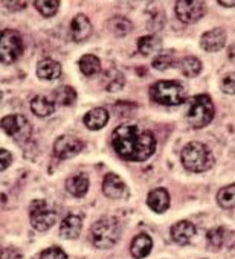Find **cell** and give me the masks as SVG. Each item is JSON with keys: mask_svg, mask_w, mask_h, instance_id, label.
Masks as SVG:
<instances>
[{"mask_svg": "<svg viewBox=\"0 0 235 259\" xmlns=\"http://www.w3.org/2000/svg\"><path fill=\"white\" fill-rule=\"evenodd\" d=\"M162 48V40L156 35H144L138 40V49L142 55H150Z\"/></svg>", "mask_w": 235, "mask_h": 259, "instance_id": "obj_24", "label": "cell"}, {"mask_svg": "<svg viewBox=\"0 0 235 259\" xmlns=\"http://www.w3.org/2000/svg\"><path fill=\"white\" fill-rule=\"evenodd\" d=\"M113 148L123 159L130 162H144L156 151L153 133L142 132L136 125H121L113 132Z\"/></svg>", "mask_w": 235, "mask_h": 259, "instance_id": "obj_1", "label": "cell"}, {"mask_svg": "<svg viewBox=\"0 0 235 259\" xmlns=\"http://www.w3.org/2000/svg\"><path fill=\"white\" fill-rule=\"evenodd\" d=\"M70 35L72 40L76 43H81L92 35V23L84 14H78L73 17L70 23Z\"/></svg>", "mask_w": 235, "mask_h": 259, "instance_id": "obj_13", "label": "cell"}, {"mask_svg": "<svg viewBox=\"0 0 235 259\" xmlns=\"http://www.w3.org/2000/svg\"><path fill=\"white\" fill-rule=\"evenodd\" d=\"M40 259H67V254L58 247H51L42 251Z\"/></svg>", "mask_w": 235, "mask_h": 259, "instance_id": "obj_33", "label": "cell"}, {"mask_svg": "<svg viewBox=\"0 0 235 259\" xmlns=\"http://www.w3.org/2000/svg\"><path fill=\"white\" fill-rule=\"evenodd\" d=\"M83 142L73 136H61L54 144V154L58 159H72L83 150Z\"/></svg>", "mask_w": 235, "mask_h": 259, "instance_id": "obj_10", "label": "cell"}, {"mask_svg": "<svg viewBox=\"0 0 235 259\" xmlns=\"http://www.w3.org/2000/svg\"><path fill=\"white\" fill-rule=\"evenodd\" d=\"M217 201L223 209H233L235 207V185L224 186L217 194Z\"/></svg>", "mask_w": 235, "mask_h": 259, "instance_id": "obj_28", "label": "cell"}, {"mask_svg": "<svg viewBox=\"0 0 235 259\" xmlns=\"http://www.w3.org/2000/svg\"><path fill=\"white\" fill-rule=\"evenodd\" d=\"M188 122L194 128H203L214 119V104L208 95H197L191 99L188 113Z\"/></svg>", "mask_w": 235, "mask_h": 259, "instance_id": "obj_5", "label": "cell"}, {"mask_svg": "<svg viewBox=\"0 0 235 259\" xmlns=\"http://www.w3.org/2000/svg\"><path fill=\"white\" fill-rule=\"evenodd\" d=\"M121 236V226L116 218L105 217L98 220L90 229V241L96 248H110Z\"/></svg>", "mask_w": 235, "mask_h": 259, "instance_id": "obj_2", "label": "cell"}, {"mask_svg": "<svg viewBox=\"0 0 235 259\" xmlns=\"http://www.w3.org/2000/svg\"><path fill=\"white\" fill-rule=\"evenodd\" d=\"M28 2L29 0H2L4 7L11 13H19V11L25 10L28 7Z\"/></svg>", "mask_w": 235, "mask_h": 259, "instance_id": "obj_32", "label": "cell"}, {"mask_svg": "<svg viewBox=\"0 0 235 259\" xmlns=\"http://www.w3.org/2000/svg\"><path fill=\"white\" fill-rule=\"evenodd\" d=\"M37 75L42 79H46V81L57 79V78L61 76V64L58 61H55V60L45 58L37 66Z\"/></svg>", "mask_w": 235, "mask_h": 259, "instance_id": "obj_16", "label": "cell"}, {"mask_svg": "<svg viewBox=\"0 0 235 259\" xmlns=\"http://www.w3.org/2000/svg\"><path fill=\"white\" fill-rule=\"evenodd\" d=\"M226 45V32L221 28H214L205 32L200 38V46L206 52H217Z\"/></svg>", "mask_w": 235, "mask_h": 259, "instance_id": "obj_11", "label": "cell"}, {"mask_svg": "<svg viewBox=\"0 0 235 259\" xmlns=\"http://www.w3.org/2000/svg\"><path fill=\"white\" fill-rule=\"evenodd\" d=\"M31 110L35 116L46 117L55 111V102L54 99H49L46 96H35L31 101Z\"/></svg>", "mask_w": 235, "mask_h": 259, "instance_id": "obj_23", "label": "cell"}, {"mask_svg": "<svg viewBox=\"0 0 235 259\" xmlns=\"http://www.w3.org/2000/svg\"><path fill=\"white\" fill-rule=\"evenodd\" d=\"M150 96L162 105H180L186 99L183 85L177 81H159L150 89Z\"/></svg>", "mask_w": 235, "mask_h": 259, "instance_id": "obj_4", "label": "cell"}, {"mask_svg": "<svg viewBox=\"0 0 235 259\" xmlns=\"http://www.w3.org/2000/svg\"><path fill=\"white\" fill-rule=\"evenodd\" d=\"M151 248H153V239L147 233L138 235L132 241V245H130V251L136 259H142V257L148 256Z\"/></svg>", "mask_w": 235, "mask_h": 259, "instance_id": "obj_18", "label": "cell"}, {"mask_svg": "<svg viewBox=\"0 0 235 259\" xmlns=\"http://www.w3.org/2000/svg\"><path fill=\"white\" fill-rule=\"evenodd\" d=\"M83 227V220L78 215H67L63 221H61V227H60V235L66 239H75L80 236Z\"/></svg>", "mask_w": 235, "mask_h": 259, "instance_id": "obj_14", "label": "cell"}, {"mask_svg": "<svg viewBox=\"0 0 235 259\" xmlns=\"http://www.w3.org/2000/svg\"><path fill=\"white\" fill-rule=\"evenodd\" d=\"M11 162H13L11 153L8 150H4V148L0 150V169H2V171L8 169V166L11 165Z\"/></svg>", "mask_w": 235, "mask_h": 259, "instance_id": "obj_35", "label": "cell"}, {"mask_svg": "<svg viewBox=\"0 0 235 259\" xmlns=\"http://www.w3.org/2000/svg\"><path fill=\"white\" fill-rule=\"evenodd\" d=\"M147 203L150 206L151 210H154L156 213H164L168 207H170V195L165 189L159 188L150 192Z\"/></svg>", "mask_w": 235, "mask_h": 259, "instance_id": "obj_17", "label": "cell"}, {"mask_svg": "<svg viewBox=\"0 0 235 259\" xmlns=\"http://www.w3.org/2000/svg\"><path fill=\"white\" fill-rule=\"evenodd\" d=\"M34 5L43 17H52L57 14L60 2L58 0H35Z\"/></svg>", "mask_w": 235, "mask_h": 259, "instance_id": "obj_29", "label": "cell"}, {"mask_svg": "<svg viewBox=\"0 0 235 259\" xmlns=\"http://www.w3.org/2000/svg\"><path fill=\"white\" fill-rule=\"evenodd\" d=\"M182 163L186 171L205 172L214 165V157L206 145L200 142H191L182 151Z\"/></svg>", "mask_w": 235, "mask_h": 259, "instance_id": "obj_3", "label": "cell"}, {"mask_svg": "<svg viewBox=\"0 0 235 259\" xmlns=\"http://www.w3.org/2000/svg\"><path fill=\"white\" fill-rule=\"evenodd\" d=\"M174 11L182 23H195L205 16L206 7L203 0H177Z\"/></svg>", "mask_w": 235, "mask_h": 259, "instance_id": "obj_9", "label": "cell"}, {"mask_svg": "<svg viewBox=\"0 0 235 259\" xmlns=\"http://www.w3.org/2000/svg\"><path fill=\"white\" fill-rule=\"evenodd\" d=\"M2 259H22V254L16 248H4L2 250Z\"/></svg>", "mask_w": 235, "mask_h": 259, "instance_id": "obj_36", "label": "cell"}, {"mask_svg": "<svg viewBox=\"0 0 235 259\" xmlns=\"http://www.w3.org/2000/svg\"><path fill=\"white\" fill-rule=\"evenodd\" d=\"M221 90L227 95H235V72L227 73L221 81Z\"/></svg>", "mask_w": 235, "mask_h": 259, "instance_id": "obj_34", "label": "cell"}, {"mask_svg": "<svg viewBox=\"0 0 235 259\" xmlns=\"http://www.w3.org/2000/svg\"><path fill=\"white\" fill-rule=\"evenodd\" d=\"M78 66H80V70L86 75V76H93L95 73H98L101 70V61L98 57L89 54V55H84L80 58L78 61Z\"/></svg>", "mask_w": 235, "mask_h": 259, "instance_id": "obj_26", "label": "cell"}, {"mask_svg": "<svg viewBox=\"0 0 235 259\" xmlns=\"http://www.w3.org/2000/svg\"><path fill=\"white\" fill-rule=\"evenodd\" d=\"M218 4L221 7H226V8H233L235 7V0H218Z\"/></svg>", "mask_w": 235, "mask_h": 259, "instance_id": "obj_37", "label": "cell"}, {"mask_svg": "<svg viewBox=\"0 0 235 259\" xmlns=\"http://www.w3.org/2000/svg\"><path fill=\"white\" fill-rule=\"evenodd\" d=\"M227 57H229V60H230L232 63H235V43L229 48V51H227Z\"/></svg>", "mask_w": 235, "mask_h": 259, "instance_id": "obj_38", "label": "cell"}, {"mask_svg": "<svg viewBox=\"0 0 235 259\" xmlns=\"http://www.w3.org/2000/svg\"><path fill=\"white\" fill-rule=\"evenodd\" d=\"M206 236H208V242L212 248H220V247H223V244L226 241L227 230L224 227H215V229H211Z\"/></svg>", "mask_w": 235, "mask_h": 259, "instance_id": "obj_30", "label": "cell"}, {"mask_svg": "<svg viewBox=\"0 0 235 259\" xmlns=\"http://www.w3.org/2000/svg\"><path fill=\"white\" fill-rule=\"evenodd\" d=\"M52 98H54V102L60 105H72L76 101V92L70 85H61L54 90Z\"/></svg>", "mask_w": 235, "mask_h": 259, "instance_id": "obj_25", "label": "cell"}, {"mask_svg": "<svg viewBox=\"0 0 235 259\" xmlns=\"http://www.w3.org/2000/svg\"><path fill=\"white\" fill-rule=\"evenodd\" d=\"M102 192L104 195H107L108 198H121L126 195L127 192V188H126V183L123 182V179L120 176H116L113 172L107 174L104 177V182H102Z\"/></svg>", "mask_w": 235, "mask_h": 259, "instance_id": "obj_12", "label": "cell"}, {"mask_svg": "<svg viewBox=\"0 0 235 259\" xmlns=\"http://www.w3.org/2000/svg\"><path fill=\"white\" fill-rule=\"evenodd\" d=\"M102 82H104V87L107 92H120V90H123V87L126 84V78L120 70L108 69L102 76Z\"/></svg>", "mask_w": 235, "mask_h": 259, "instance_id": "obj_22", "label": "cell"}, {"mask_svg": "<svg viewBox=\"0 0 235 259\" xmlns=\"http://www.w3.org/2000/svg\"><path fill=\"white\" fill-rule=\"evenodd\" d=\"M66 189L73 197H84L89 191V179L84 174H76L67 179Z\"/></svg>", "mask_w": 235, "mask_h": 259, "instance_id": "obj_20", "label": "cell"}, {"mask_svg": "<svg viewBox=\"0 0 235 259\" xmlns=\"http://www.w3.org/2000/svg\"><path fill=\"white\" fill-rule=\"evenodd\" d=\"M180 70L186 78H194L202 72V61L195 57H185L180 61Z\"/></svg>", "mask_w": 235, "mask_h": 259, "instance_id": "obj_27", "label": "cell"}, {"mask_svg": "<svg viewBox=\"0 0 235 259\" xmlns=\"http://www.w3.org/2000/svg\"><path fill=\"white\" fill-rule=\"evenodd\" d=\"M195 235V226L189 221H179L177 224L173 226L171 229V236L173 239L180 244V245H185L188 244L192 236Z\"/></svg>", "mask_w": 235, "mask_h": 259, "instance_id": "obj_15", "label": "cell"}, {"mask_svg": "<svg viewBox=\"0 0 235 259\" xmlns=\"http://www.w3.org/2000/svg\"><path fill=\"white\" fill-rule=\"evenodd\" d=\"M23 52L22 35L14 29H5L0 35V61L4 64H11L20 58Z\"/></svg>", "mask_w": 235, "mask_h": 259, "instance_id": "obj_6", "label": "cell"}, {"mask_svg": "<svg viewBox=\"0 0 235 259\" xmlns=\"http://www.w3.org/2000/svg\"><path fill=\"white\" fill-rule=\"evenodd\" d=\"M174 64V58L171 54H161L153 60V67L156 70H167Z\"/></svg>", "mask_w": 235, "mask_h": 259, "instance_id": "obj_31", "label": "cell"}, {"mask_svg": "<svg viewBox=\"0 0 235 259\" xmlns=\"http://www.w3.org/2000/svg\"><path fill=\"white\" fill-rule=\"evenodd\" d=\"M108 120V113L105 108H93L84 116V123L89 130H101Z\"/></svg>", "mask_w": 235, "mask_h": 259, "instance_id": "obj_19", "label": "cell"}, {"mask_svg": "<svg viewBox=\"0 0 235 259\" xmlns=\"http://www.w3.org/2000/svg\"><path fill=\"white\" fill-rule=\"evenodd\" d=\"M107 28L116 37H126V35H129L132 32L133 25H132V22L129 19H126L123 16H116V17H113V19H110L107 22Z\"/></svg>", "mask_w": 235, "mask_h": 259, "instance_id": "obj_21", "label": "cell"}, {"mask_svg": "<svg viewBox=\"0 0 235 259\" xmlns=\"http://www.w3.org/2000/svg\"><path fill=\"white\" fill-rule=\"evenodd\" d=\"M2 130L11 136L13 139H16L19 144H23V142H28L29 138H31V123L26 120L25 116L22 114H10V116H5L2 119Z\"/></svg>", "mask_w": 235, "mask_h": 259, "instance_id": "obj_8", "label": "cell"}, {"mask_svg": "<svg viewBox=\"0 0 235 259\" xmlns=\"http://www.w3.org/2000/svg\"><path fill=\"white\" fill-rule=\"evenodd\" d=\"M29 218L31 224L35 230L45 232L51 229L57 221V212L43 200H37L31 204L29 209Z\"/></svg>", "mask_w": 235, "mask_h": 259, "instance_id": "obj_7", "label": "cell"}]
</instances>
